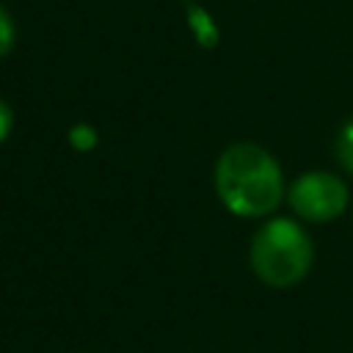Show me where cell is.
I'll return each mask as SVG.
<instances>
[{
	"label": "cell",
	"instance_id": "obj_5",
	"mask_svg": "<svg viewBox=\"0 0 353 353\" xmlns=\"http://www.w3.org/2000/svg\"><path fill=\"white\" fill-rule=\"evenodd\" d=\"M334 157L342 165L345 174L353 176V116L339 127L336 141H334Z\"/></svg>",
	"mask_w": 353,
	"mask_h": 353
},
{
	"label": "cell",
	"instance_id": "obj_1",
	"mask_svg": "<svg viewBox=\"0 0 353 353\" xmlns=\"http://www.w3.org/2000/svg\"><path fill=\"white\" fill-rule=\"evenodd\" d=\"M215 196L237 218H270L287 196L279 160L254 141L229 143L212 168Z\"/></svg>",
	"mask_w": 353,
	"mask_h": 353
},
{
	"label": "cell",
	"instance_id": "obj_6",
	"mask_svg": "<svg viewBox=\"0 0 353 353\" xmlns=\"http://www.w3.org/2000/svg\"><path fill=\"white\" fill-rule=\"evenodd\" d=\"M14 44H17V22L8 14V8L0 3V58L11 55Z\"/></svg>",
	"mask_w": 353,
	"mask_h": 353
},
{
	"label": "cell",
	"instance_id": "obj_3",
	"mask_svg": "<svg viewBox=\"0 0 353 353\" xmlns=\"http://www.w3.org/2000/svg\"><path fill=\"white\" fill-rule=\"evenodd\" d=\"M284 201L290 204L298 221L331 223L347 210L350 190L345 179L334 171H306L287 185Z\"/></svg>",
	"mask_w": 353,
	"mask_h": 353
},
{
	"label": "cell",
	"instance_id": "obj_4",
	"mask_svg": "<svg viewBox=\"0 0 353 353\" xmlns=\"http://www.w3.org/2000/svg\"><path fill=\"white\" fill-rule=\"evenodd\" d=\"M188 28L193 30V36H196V41L201 44V47H207V50H212L215 44H218V25H215V19H212V14L204 8V6H199V3H188Z\"/></svg>",
	"mask_w": 353,
	"mask_h": 353
},
{
	"label": "cell",
	"instance_id": "obj_8",
	"mask_svg": "<svg viewBox=\"0 0 353 353\" xmlns=\"http://www.w3.org/2000/svg\"><path fill=\"white\" fill-rule=\"evenodd\" d=\"M11 130H14V110H11V105L0 97V143H6V138L11 135Z\"/></svg>",
	"mask_w": 353,
	"mask_h": 353
},
{
	"label": "cell",
	"instance_id": "obj_2",
	"mask_svg": "<svg viewBox=\"0 0 353 353\" xmlns=\"http://www.w3.org/2000/svg\"><path fill=\"white\" fill-rule=\"evenodd\" d=\"M248 262L262 284L290 290L309 276L314 265V240L298 218L270 215L251 237Z\"/></svg>",
	"mask_w": 353,
	"mask_h": 353
},
{
	"label": "cell",
	"instance_id": "obj_7",
	"mask_svg": "<svg viewBox=\"0 0 353 353\" xmlns=\"http://www.w3.org/2000/svg\"><path fill=\"white\" fill-rule=\"evenodd\" d=\"M69 141H72L74 149H94V143H97V130H94L91 124H77V127H72Z\"/></svg>",
	"mask_w": 353,
	"mask_h": 353
}]
</instances>
